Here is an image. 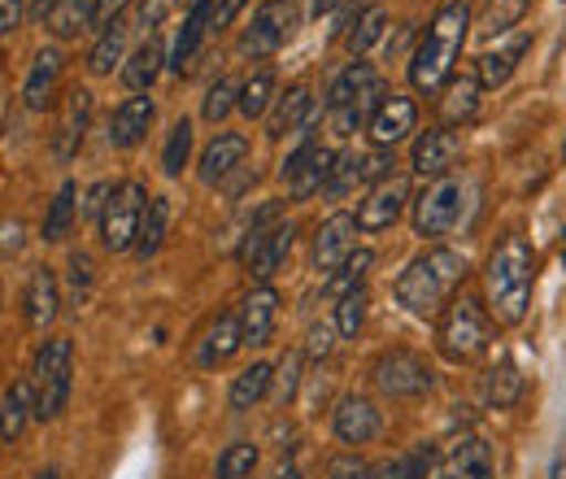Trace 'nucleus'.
I'll return each instance as SVG.
<instances>
[{
    "mask_svg": "<svg viewBox=\"0 0 566 479\" xmlns=\"http://www.w3.org/2000/svg\"><path fill=\"white\" fill-rule=\"evenodd\" d=\"M366 305H370L366 288H357V292H349V296L336 301V332H340L345 341H354L357 332H361V323H366Z\"/></svg>",
    "mask_w": 566,
    "mask_h": 479,
    "instance_id": "nucleus-47",
    "label": "nucleus"
},
{
    "mask_svg": "<svg viewBox=\"0 0 566 479\" xmlns=\"http://www.w3.org/2000/svg\"><path fill=\"white\" fill-rule=\"evenodd\" d=\"M467 184L444 175V179H431L423 192L415 197V209H410V222H415V236L423 240H436V236H449L458 222H462V206H467Z\"/></svg>",
    "mask_w": 566,
    "mask_h": 479,
    "instance_id": "nucleus-8",
    "label": "nucleus"
},
{
    "mask_svg": "<svg viewBox=\"0 0 566 479\" xmlns=\"http://www.w3.org/2000/svg\"><path fill=\"white\" fill-rule=\"evenodd\" d=\"M296 388H301V353L292 348V353H283L280 366H275V397L287 406L296 397Z\"/></svg>",
    "mask_w": 566,
    "mask_h": 479,
    "instance_id": "nucleus-48",
    "label": "nucleus"
},
{
    "mask_svg": "<svg viewBox=\"0 0 566 479\" xmlns=\"http://www.w3.org/2000/svg\"><path fill=\"white\" fill-rule=\"evenodd\" d=\"M357 184H361V153H336L323 192H327V197H349Z\"/></svg>",
    "mask_w": 566,
    "mask_h": 479,
    "instance_id": "nucleus-46",
    "label": "nucleus"
},
{
    "mask_svg": "<svg viewBox=\"0 0 566 479\" xmlns=\"http://www.w3.org/2000/svg\"><path fill=\"white\" fill-rule=\"evenodd\" d=\"M57 314H62V288H57V274L49 271V267H35L31 279H27V323L44 332Z\"/></svg>",
    "mask_w": 566,
    "mask_h": 479,
    "instance_id": "nucleus-25",
    "label": "nucleus"
},
{
    "mask_svg": "<svg viewBox=\"0 0 566 479\" xmlns=\"http://www.w3.org/2000/svg\"><path fill=\"white\" fill-rule=\"evenodd\" d=\"M271 479H301V467H296V462H280Z\"/></svg>",
    "mask_w": 566,
    "mask_h": 479,
    "instance_id": "nucleus-59",
    "label": "nucleus"
},
{
    "mask_svg": "<svg viewBox=\"0 0 566 479\" xmlns=\"http://www.w3.org/2000/svg\"><path fill=\"white\" fill-rule=\"evenodd\" d=\"M153 118H157L153 96H144L140 92V96L118 101V105H114V114H109V144H114V148H136V144L148 136Z\"/></svg>",
    "mask_w": 566,
    "mask_h": 479,
    "instance_id": "nucleus-19",
    "label": "nucleus"
},
{
    "mask_svg": "<svg viewBox=\"0 0 566 479\" xmlns=\"http://www.w3.org/2000/svg\"><path fill=\"white\" fill-rule=\"evenodd\" d=\"M444 471L458 479H496L493 445H489L484 436H475V431L458 436V440L449 445V454H444Z\"/></svg>",
    "mask_w": 566,
    "mask_h": 479,
    "instance_id": "nucleus-22",
    "label": "nucleus"
},
{
    "mask_svg": "<svg viewBox=\"0 0 566 479\" xmlns=\"http://www.w3.org/2000/svg\"><path fill=\"white\" fill-rule=\"evenodd\" d=\"M332 348H336V327H332V323H314V327H310V336H305V348H301V357H314V362H323Z\"/></svg>",
    "mask_w": 566,
    "mask_h": 479,
    "instance_id": "nucleus-50",
    "label": "nucleus"
},
{
    "mask_svg": "<svg viewBox=\"0 0 566 479\" xmlns=\"http://www.w3.org/2000/svg\"><path fill=\"white\" fill-rule=\"evenodd\" d=\"M253 467H258V445L235 440V445H227V449L218 454L213 479H244V476H253Z\"/></svg>",
    "mask_w": 566,
    "mask_h": 479,
    "instance_id": "nucleus-45",
    "label": "nucleus"
},
{
    "mask_svg": "<svg viewBox=\"0 0 566 479\" xmlns=\"http://www.w3.org/2000/svg\"><path fill=\"white\" fill-rule=\"evenodd\" d=\"M370 267H375V253H370V249H357V253H349V258H345V267H336V271L323 279V292H327V301H340V296L357 292V288L366 283Z\"/></svg>",
    "mask_w": 566,
    "mask_h": 479,
    "instance_id": "nucleus-35",
    "label": "nucleus"
},
{
    "mask_svg": "<svg viewBox=\"0 0 566 479\" xmlns=\"http://www.w3.org/2000/svg\"><path fill=\"white\" fill-rule=\"evenodd\" d=\"M271 384H275V366H271V362H253L249 371H240V375L231 379L227 406H231V410H253V406L271 393Z\"/></svg>",
    "mask_w": 566,
    "mask_h": 479,
    "instance_id": "nucleus-31",
    "label": "nucleus"
},
{
    "mask_svg": "<svg viewBox=\"0 0 566 479\" xmlns=\"http://www.w3.org/2000/svg\"><path fill=\"white\" fill-rule=\"evenodd\" d=\"M0 445H4V440H0Z\"/></svg>",
    "mask_w": 566,
    "mask_h": 479,
    "instance_id": "nucleus-63",
    "label": "nucleus"
},
{
    "mask_svg": "<svg viewBox=\"0 0 566 479\" xmlns=\"http://www.w3.org/2000/svg\"><path fill=\"white\" fill-rule=\"evenodd\" d=\"M527 4L532 0H489V9H484V18H480V31L484 35H510L518 22H523V13H527Z\"/></svg>",
    "mask_w": 566,
    "mask_h": 479,
    "instance_id": "nucleus-44",
    "label": "nucleus"
},
{
    "mask_svg": "<svg viewBox=\"0 0 566 479\" xmlns=\"http://www.w3.org/2000/svg\"><path fill=\"white\" fill-rule=\"evenodd\" d=\"M170 4H175V0H144L140 18H136V22H140V31H148V35H153V31H157V22L166 18V9H170Z\"/></svg>",
    "mask_w": 566,
    "mask_h": 479,
    "instance_id": "nucleus-55",
    "label": "nucleus"
},
{
    "mask_svg": "<svg viewBox=\"0 0 566 479\" xmlns=\"http://www.w3.org/2000/svg\"><path fill=\"white\" fill-rule=\"evenodd\" d=\"M357 231H361V227H357V214L336 209L332 218H323L318 231H314V267L323 274L345 267V258L357 253Z\"/></svg>",
    "mask_w": 566,
    "mask_h": 479,
    "instance_id": "nucleus-14",
    "label": "nucleus"
},
{
    "mask_svg": "<svg viewBox=\"0 0 566 479\" xmlns=\"http://www.w3.org/2000/svg\"><path fill=\"white\" fill-rule=\"evenodd\" d=\"M415 132H419V105L410 96H401V92L384 96L379 110H375V118H370L375 148H397L401 139H410Z\"/></svg>",
    "mask_w": 566,
    "mask_h": 479,
    "instance_id": "nucleus-16",
    "label": "nucleus"
},
{
    "mask_svg": "<svg viewBox=\"0 0 566 479\" xmlns=\"http://www.w3.org/2000/svg\"><path fill=\"white\" fill-rule=\"evenodd\" d=\"M35 479H62V471H57V467H44V471H40Z\"/></svg>",
    "mask_w": 566,
    "mask_h": 479,
    "instance_id": "nucleus-60",
    "label": "nucleus"
},
{
    "mask_svg": "<svg viewBox=\"0 0 566 479\" xmlns=\"http://www.w3.org/2000/svg\"><path fill=\"white\" fill-rule=\"evenodd\" d=\"M384 96L388 92H384L379 70L370 66V62H349V66L332 79V87H327V110H332L336 132L340 136H354L361 123L375 118V110H379Z\"/></svg>",
    "mask_w": 566,
    "mask_h": 479,
    "instance_id": "nucleus-6",
    "label": "nucleus"
},
{
    "mask_svg": "<svg viewBox=\"0 0 566 479\" xmlns=\"http://www.w3.org/2000/svg\"><path fill=\"white\" fill-rule=\"evenodd\" d=\"M127 22H114L109 31H101V40L92 44V53H87V70L96 74V79H105V74H114V66H123L127 62Z\"/></svg>",
    "mask_w": 566,
    "mask_h": 479,
    "instance_id": "nucleus-34",
    "label": "nucleus"
},
{
    "mask_svg": "<svg viewBox=\"0 0 566 479\" xmlns=\"http://www.w3.org/2000/svg\"><path fill=\"white\" fill-rule=\"evenodd\" d=\"M22 18H27V0H0V40L13 35L22 27Z\"/></svg>",
    "mask_w": 566,
    "mask_h": 479,
    "instance_id": "nucleus-54",
    "label": "nucleus"
},
{
    "mask_svg": "<svg viewBox=\"0 0 566 479\" xmlns=\"http://www.w3.org/2000/svg\"><path fill=\"white\" fill-rule=\"evenodd\" d=\"M296 27H301V0H266V4L253 13V22L244 27L240 53L266 58V53L283 49V44L296 35Z\"/></svg>",
    "mask_w": 566,
    "mask_h": 479,
    "instance_id": "nucleus-11",
    "label": "nucleus"
},
{
    "mask_svg": "<svg viewBox=\"0 0 566 479\" xmlns=\"http://www.w3.org/2000/svg\"><path fill=\"white\" fill-rule=\"evenodd\" d=\"M31 418H35V384L31 379H18L0 397V440H18Z\"/></svg>",
    "mask_w": 566,
    "mask_h": 479,
    "instance_id": "nucleus-27",
    "label": "nucleus"
},
{
    "mask_svg": "<svg viewBox=\"0 0 566 479\" xmlns=\"http://www.w3.org/2000/svg\"><path fill=\"white\" fill-rule=\"evenodd\" d=\"M244 157H249V136H240V132H218V136L206 144V153H201V184H222L231 170H240L244 166Z\"/></svg>",
    "mask_w": 566,
    "mask_h": 479,
    "instance_id": "nucleus-23",
    "label": "nucleus"
},
{
    "mask_svg": "<svg viewBox=\"0 0 566 479\" xmlns=\"http://www.w3.org/2000/svg\"><path fill=\"white\" fill-rule=\"evenodd\" d=\"M440 479H458V476H449V471H440Z\"/></svg>",
    "mask_w": 566,
    "mask_h": 479,
    "instance_id": "nucleus-62",
    "label": "nucleus"
},
{
    "mask_svg": "<svg viewBox=\"0 0 566 479\" xmlns=\"http://www.w3.org/2000/svg\"><path fill=\"white\" fill-rule=\"evenodd\" d=\"M379 427H384V418H379L370 397L349 393V397H340L336 410H332V431H336L340 445H354V449L357 445H370V440L379 436Z\"/></svg>",
    "mask_w": 566,
    "mask_h": 479,
    "instance_id": "nucleus-17",
    "label": "nucleus"
},
{
    "mask_svg": "<svg viewBox=\"0 0 566 479\" xmlns=\"http://www.w3.org/2000/svg\"><path fill=\"white\" fill-rule=\"evenodd\" d=\"M71 371H74V344L66 336H49L35 348L31 362V384H35V418L53 423L62 418L71 402Z\"/></svg>",
    "mask_w": 566,
    "mask_h": 479,
    "instance_id": "nucleus-7",
    "label": "nucleus"
},
{
    "mask_svg": "<svg viewBox=\"0 0 566 479\" xmlns=\"http://www.w3.org/2000/svg\"><path fill=\"white\" fill-rule=\"evenodd\" d=\"M87 127H92V92L74 87L66 110H62V123H57V132H53V153H57V162H71L74 153H78Z\"/></svg>",
    "mask_w": 566,
    "mask_h": 479,
    "instance_id": "nucleus-24",
    "label": "nucleus"
},
{
    "mask_svg": "<svg viewBox=\"0 0 566 479\" xmlns=\"http://www.w3.org/2000/svg\"><path fill=\"white\" fill-rule=\"evenodd\" d=\"M327 479H384V476H379V467L361 462L357 454H336V458H327Z\"/></svg>",
    "mask_w": 566,
    "mask_h": 479,
    "instance_id": "nucleus-49",
    "label": "nucleus"
},
{
    "mask_svg": "<svg viewBox=\"0 0 566 479\" xmlns=\"http://www.w3.org/2000/svg\"><path fill=\"white\" fill-rule=\"evenodd\" d=\"M109 192H114V184H96V188L87 192V201H83V214H87V218H101L105 206H109Z\"/></svg>",
    "mask_w": 566,
    "mask_h": 479,
    "instance_id": "nucleus-56",
    "label": "nucleus"
},
{
    "mask_svg": "<svg viewBox=\"0 0 566 479\" xmlns=\"http://www.w3.org/2000/svg\"><path fill=\"white\" fill-rule=\"evenodd\" d=\"M240 344H244V336H240V314H235V310H227V314H218V319H213V327L206 332L197 362H201V366H218V362H227Z\"/></svg>",
    "mask_w": 566,
    "mask_h": 479,
    "instance_id": "nucleus-29",
    "label": "nucleus"
},
{
    "mask_svg": "<svg viewBox=\"0 0 566 479\" xmlns=\"http://www.w3.org/2000/svg\"><path fill=\"white\" fill-rule=\"evenodd\" d=\"M179 4H184V9H192V4H201V0H179Z\"/></svg>",
    "mask_w": 566,
    "mask_h": 479,
    "instance_id": "nucleus-61",
    "label": "nucleus"
},
{
    "mask_svg": "<svg viewBox=\"0 0 566 479\" xmlns=\"http://www.w3.org/2000/svg\"><path fill=\"white\" fill-rule=\"evenodd\" d=\"M310 118H314V96H310L305 83H292L287 92L275 96V105H271V114H266V136L283 139V136H292V132H305Z\"/></svg>",
    "mask_w": 566,
    "mask_h": 479,
    "instance_id": "nucleus-21",
    "label": "nucleus"
},
{
    "mask_svg": "<svg viewBox=\"0 0 566 479\" xmlns=\"http://www.w3.org/2000/svg\"><path fill=\"white\" fill-rule=\"evenodd\" d=\"M518 397H523V375H518V366H514L510 357L493 362L489 375H484V402H489L493 410H510V406H518Z\"/></svg>",
    "mask_w": 566,
    "mask_h": 479,
    "instance_id": "nucleus-32",
    "label": "nucleus"
},
{
    "mask_svg": "<svg viewBox=\"0 0 566 479\" xmlns=\"http://www.w3.org/2000/svg\"><path fill=\"white\" fill-rule=\"evenodd\" d=\"M206 31H210V0H201V4H192V9H188L184 27H179V35H175V53H170L175 70H184L192 58H197V49H201Z\"/></svg>",
    "mask_w": 566,
    "mask_h": 479,
    "instance_id": "nucleus-33",
    "label": "nucleus"
},
{
    "mask_svg": "<svg viewBox=\"0 0 566 479\" xmlns=\"http://www.w3.org/2000/svg\"><path fill=\"white\" fill-rule=\"evenodd\" d=\"M384 27H388V9H384V4H366V9L357 13L354 31L345 35V49H349L354 62H361V53H370V49L379 44Z\"/></svg>",
    "mask_w": 566,
    "mask_h": 479,
    "instance_id": "nucleus-40",
    "label": "nucleus"
},
{
    "mask_svg": "<svg viewBox=\"0 0 566 479\" xmlns=\"http://www.w3.org/2000/svg\"><path fill=\"white\" fill-rule=\"evenodd\" d=\"M532 283H536V249L523 236H505L493 253H489V267H484L489 314H493L496 323L514 327V323L527 319Z\"/></svg>",
    "mask_w": 566,
    "mask_h": 479,
    "instance_id": "nucleus-1",
    "label": "nucleus"
},
{
    "mask_svg": "<svg viewBox=\"0 0 566 479\" xmlns=\"http://www.w3.org/2000/svg\"><path fill=\"white\" fill-rule=\"evenodd\" d=\"M166 231H170V197H148L144 218H140V236H136V253H140V258H153V253L161 249Z\"/></svg>",
    "mask_w": 566,
    "mask_h": 479,
    "instance_id": "nucleus-38",
    "label": "nucleus"
},
{
    "mask_svg": "<svg viewBox=\"0 0 566 479\" xmlns=\"http://www.w3.org/2000/svg\"><path fill=\"white\" fill-rule=\"evenodd\" d=\"M493 341V314L480 305V296H471V292H458L449 305H444V314H440V323H436V348H440V357L444 362H475L484 348Z\"/></svg>",
    "mask_w": 566,
    "mask_h": 479,
    "instance_id": "nucleus-4",
    "label": "nucleus"
},
{
    "mask_svg": "<svg viewBox=\"0 0 566 479\" xmlns=\"http://www.w3.org/2000/svg\"><path fill=\"white\" fill-rule=\"evenodd\" d=\"M292 244H296V227L283 218L280 201H271V206H262L258 214H253V222H249L244 244H240V253H235V258H240V267L249 271V279L271 283L275 271L287 262Z\"/></svg>",
    "mask_w": 566,
    "mask_h": 479,
    "instance_id": "nucleus-5",
    "label": "nucleus"
},
{
    "mask_svg": "<svg viewBox=\"0 0 566 479\" xmlns=\"http://www.w3.org/2000/svg\"><path fill=\"white\" fill-rule=\"evenodd\" d=\"M44 27L57 35V40H74L83 31H92V4L87 0H57L44 18Z\"/></svg>",
    "mask_w": 566,
    "mask_h": 479,
    "instance_id": "nucleus-41",
    "label": "nucleus"
},
{
    "mask_svg": "<svg viewBox=\"0 0 566 479\" xmlns=\"http://www.w3.org/2000/svg\"><path fill=\"white\" fill-rule=\"evenodd\" d=\"M462 279H467V258H462L458 249H449V244H431L419 258L406 262V271L397 274L392 292H397V301H401L410 314L427 319V314L444 310V305L458 296Z\"/></svg>",
    "mask_w": 566,
    "mask_h": 479,
    "instance_id": "nucleus-2",
    "label": "nucleus"
},
{
    "mask_svg": "<svg viewBox=\"0 0 566 479\" xmlns=\"http://www.w3.org/2000/svg\"><path fill=\"white\" fill-rule=\"evenodd\" d=\"M161 62H166V44L157 40V35H148L140 49L123 62V83L140 96V92H148L153 83H157V74H161Z\"/></svg>",
    "mask_w": 566,
    "mask_h": 479,
    "instance_id": "nucleus-28",
    "label": "nucleus"
},
{
    "mask_svg": "<svg viewBox=\"0 0 566 479\" xmlns=\"http://www.w3.org/2000/svg\"><path fill=\"white\" fill-rule=\"evenodd\" d=\"M92 292V258L87 253H71V296L74 305H83Z\"/></svg>",
    "mask_w": 566,
    "mask_h": 479,
    "instance_id": "nucleus-51",
    "label": "nucleus"
},
{
    "mask_svg": "<svg viewBox=\"0 0 566 479\" xmlns=\"http://www.w3.org/2000/svg\"><path fill=\"white\" fill-rule=\"evenodd\" d=\"M62 70H66V53H62L57 44L40 49L31 70H27V83H22V105H27V110H44V105L53 101L57 83H62Z\"/></svg>",
    "mask_w": 566,
    "mask_h": 479,
    "instance_id": "nucleus-20",
    "label": "nucleus"
},
{
    "mask_svg": "<svg viewBox=\"0 0 566 479\" xmlns=\"http://www.w3.org/2000/svg\"><path fill=\"white\" fill-rule=\"evenodd\" d=\"M188 157H192V123L179 118V123L166 132V148H161V170H166V179H179L184 166H188Z\"/></svg>",
    "mask_w": 566,
    "mask_h": 479,
    "instance_id": "nucleus-42",
    "label": "nucleus"
},
{
    "mask_svg": "<svg viewBox=\"0 0 566 479\" xmlns=\"http://www.w3.org/2000/svg\"><path fill=\"white\" fill-rule=\"evenodd\" d=\"M132 0H96L92 4V31H109L114 22H123V9H127Z\"/></svg>",
    "mask_w": 566,
    "mask_h": 479,
    "instance_id": "nucleus-52",
    "label": "nucleus"
},
{
    "mask_svg": "<svg viewBox=\"0 0 566 479\" xmlns=\"http://www.w3.org/2000/svg\"><path fill=\"white\" fill-rule=\"evenodd\" d=\"M249 0H210V31H227Z\"/></svg>",
    "mask_w": 566,
    "mask_h": 479,
    "instance_id": "nucleus-53",
    "label": "nucleus"
},
{
    "mask_svg": "<svg viewBox=\"0 0 566 479\" xmlns=\"http://www.w3.org/2000/svg\"><path fill=\"white\" fill-rule=\"evenodd\" d=\"M475 110H480V79H471V74H453V79L444 83V96H440L444 127L475 118Z\"/></svg>",
    "mask_w": 566,
    "mask_h": 479,
    "instance_id": "nucleus-30",
    "label": "nucleus"
},
{
    "mask_svg": "<svg viewBox=\"0 0 566 479\" xmlns=\"http://www.w3.org/2000/svg\"><path fill=\"white\" fill-rule=\"evenodd\" d=\"M467 35H471V4L467 0L444 4L431 18L427 35L419 40V49L410 58V83H415V92H423V96L444 92V83L453 79V66H458V53H462Z\"/></svg>",
    "mask_w": 566,
    "mask_h": 479,
    "instance_id": "nucleus-3",
    "label": "nucleus"
},
{
    "mask_svg": "<svg viewBox=\"0 0 566 479\" xmlns=\"http://www.w3.org/2000/svg\"><path fill=\"white\" fill-rule=\"evenodd\" d=\"M458 153H462V136L453 127H427L423 136L415 139V148H410V166L423 179H444L449 166L458 162Z\"/></svg>",
    "mask_w": 566,
    "mask_h": 479,
    "instance_id": "nucleus-18",
    "label": "nucleus"
},
{
    "mask_svg": "<svg viewBox=\"0 0 566 479\" xmlns=\"http://www.w3.org/2000/svg\"><path fill=\"white\" fill-rule=\"evenodd\" d=\"M231 110H240V79H231V74H218L210 83V92H206V105H201V114H206V123H222Z\"/></svg>",
    "mask_w": 566,
    "mask_h": 479,
    "instance_id": "nucleus-43",
    "label": "nucleus"
},
{
    "mask_svg": "<svg viewBox=\"0 0 566 479\" xmlns=\"http://www.w3.org/2000/svg\"><path fill=\"white\" fill-rule=\"evenodd\" d=\"M332 148H323L318 139H301V148L296 153H287V162H283V184H287V197L292 201H310L314 192H323L327 188V175H332Z\"/></svg>",
    "mask_w": 566,
    "mask_h": 479,
    "instance_id": "nucleus-12",
    "label": "nucleus"
},
{
    "mask_svg": "<svg viewBox=\"0 0 566 479\" xmlns=\"http://www.w3.org/2000/svg\"><path fill=\"white\" fill-rule=\"evenodd\" d=\"M406 206H410V179L406 175H388L375 188H366V197L357 201V227L379 236L406 214Z\"/></svg>",
    "mask_w": 566,
    "mask_h": 479,
    "instance_id": "nucleus-13",
    "label": "nucleus"
},
{
    "mask_svg": "<svg viewBox=\"0 0 566 479\" xmlns=\"http://www.w3.org/2000/svg\"><path fill=\"white\" fill-rule=\"evenodd\" d=\"M144 206H148V192H144L140 179H123V184L109 192V206L101 214V244H105L109 253L136 249Z\"/></svg>",
    "mask_w": 566,
    "mask_h": 479,
    "instance_id": "nucleus-9",
    "label": "nucleus"
},
{
    "mask_svg": "<svg viewBox=\"0 0 566 479\" xmlns=\"http://www.w3.org/2000/svg\"><path fill=\"white\" fill-rule=\"evenodd\" d=\"M370 379L384 397H423L431 393L436 375L415 348H384L370 366Z\"/></svg>",
    "mask_w": 566,
    "mask_h": 479,
    "instance_id": "nucleus-10",
    "label": "nucleus"
},
{
    "mask_svg": "<svg viewBox=\"0 0 566 479\" xmlns=\"http://www.w3.org/2000/svg\"><path fill=\"white\" fill-rule=\"evenodd\" d=\"M74 214H78V184L66 179V184L57 188V197H53L49 214H44V240H49V244H62V240L71 236Z\"/></svg>",
    "mask_w": 566,
    "mask_h": 479,
    "instance_id": "nucleus-39",
    "label": "nucleus"
},
{
    "mask_svg": "<svg viewBox=\"0 0 566 479\" xmlns=\"http://www.w3.org/2000/svg\"><path fill=\"white\" fill-rule=\"evenodd\" d=\"M275 70L271 66H262V70H253L244 83H240V114L244 118H266L271 114V105H275Z\"/></svg>",
    "mask_w": 566,
    "mask_h": 479,
    "instance_id": "nucleus-36",
    "label": "nucleus"
},
{
    "mask_svg": "<svg viewBox=\"0 0 566 479\" xmlns=\"http://www.w3.org/2000/svg\"><path fill=\"white\" fill-rule=\"evenodd\" d=\"M340 4H345V0H314V4H310V13H314V18H323V13L340 9Z\"/></svg>",
    "mask_w": 566,
    "mask_h": 479,
    "instance_id": "nucleus-58",
    "label": "nucleus"
},
{
    "mask_svg": "<svg viewBox=\"0 0 566 479\" xmlns=\"http://www.w3.org/2000/svg\"><path fill=\"white\" fill-rule=\"evenodd\" d=\"M240 336L249 348H266L275 341V323H280V292L271 283H258L244 301H240Z\"/></svg>",
    "mask_w": 566,
    "mask_h": 479,
    "instance_id": "nucleus-15",
    "label": "nucleus"
},
{
    "mask_svg": "<svg viewBox=\"0 0 566 479\" xmlns=\"http://www.w3.org/2000/svg\"><path fill=\"white\" fill-rule=\"evenodd\" d=\"M53 4H57V0H31V4H27V13H31V18H40V22H44V18H49V9H53Z\"/></svg>",
    "mask_w": 566,
    "mask_h": 479,
    "instance_id": "nucleus-57",
    "label": "nucleus"
},
{
    "mask_svg": "<svg viewBox=\"0 0 566 479\" xmlns=\"http://www.w3.org/2000/svg\"><path fill=\"white\" fill-rule=\"evenodd\" d=\"M379 467V476L384 479H427L431 476V467H436V445H410L406 454H397V458H388V462H375Z\"/></svg>",
    "mask_w": 566,
    "mask_h": 479,
    "instance_id": "nucleus-37",
    "label": "nucleus"
},
{
    "mask_svg": "<svg viewBox=\"0 0 566 479\" xmlns=\"http://www.w3.org/2000/svg\"><path fill=\"white\" fill-rule=\"evenodd\" d=\"M527 44H532V35H527V31H518V35H510V44L480 53V62H475V79H480V87H501V83H510V74L518 70V58L527 53Z\"/></svg>",
    "mask_w": 566,
    "mask_h": 479,
    "instance_id": "nucleus-26",
    "label": "nucleus"
}]
</instances>
